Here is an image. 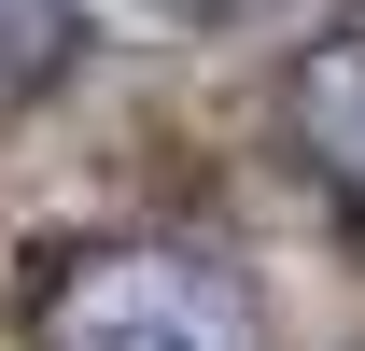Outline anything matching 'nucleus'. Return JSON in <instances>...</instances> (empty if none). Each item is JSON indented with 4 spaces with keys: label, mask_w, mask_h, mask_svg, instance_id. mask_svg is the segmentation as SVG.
Returning a JSON list of instances; mask_svg holds the SVG:
<instances>
[{
    "label": "nucleus",
    "mask_w": 365,
    "mask_h": 351,
    "mask_svg": "<svg viewBox=\"0 0 365 351\" xmlns=\"http://www.w3.org/2000/svg\"><path fill=\"white\" fill-rule=\"evenodd\" d=\"M29 351H267V295L197 239H71L29 267Z\"/></svg>",
    "instance_id": "obj_1"
},
{
    "label": "nucleus",
    "mask_w": 365,
    "mask_h": 351,
    "mask_svg": "<svg viewBox=\"0 0 365 351\" xmlns=\"http://www.w3.org/2000/svg\"><path fill=\"white\" fill-rule=\"evenodd\" d=\"M281 141H295V169L323 183V211L365 239V14L323 29V43H295V71H281Z\"/></svg>",
    "instance_id": "obj_2"
},
{
    "label": "nucleus",
    "mask_w": 365,
    "mask_h": 351,
    "mask_svg": "<svg viewBox=\"0 0 365 351\" xmlns=\"http://www.w3.org/2000/svg\"><path fill=\"white\" fill-rule=\"evenodd\" d=\"M85 71V0H0V127Z\"/></svg>",
    "instance_id": "obj_3"
},
{
    "label": "nucleus",
    "mask_w": 365,
    "mask_h": 351,
    "mask_svg": "<svg viewBox=\"0 0 365 351\" xmlns=\"http://www.w3.org/2000/svg\"><path fill=\"white\" fill-rule=\"evenodd\" d=\"M155 14H182V29H267L281 0H155Z\"/></svg>",
    "instance_id": "obj_4"
}]
</instances>
